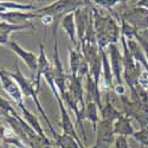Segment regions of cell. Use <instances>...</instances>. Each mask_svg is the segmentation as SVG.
<instances>
[{
    "label": "cell",
    "instance_id": "cell-1",
    "mask_svg": "<svg viewBox=\"0 0 148 148\" xmlns=\"http://www.w3.org/2000/svg\"><path fill=\"white\" fill-rule=\"evenodd\" d=\"M92 11V21H94V29L96 32L98 51L106 50V47L110 44H117L121 38V27L116 20L110 16L109 13L102 14L98 11L95 5L91 6Z\"/></svg>",
    "mask_w": 148,
    "mask_h": 148
},
{
    "label": "cell",
    "instance_id": "cell-2",
    "mask_svg": "<svg viewBox=\"0 0 148 148\" xmlns=\"http://www.w3.org/2000/svg\"><path fill=\"white\" fill-rule=\"evenodd\" d=\"M8 73H10V76L18 83V85H19V88H20V90H21V94H23L24 98L30 97L31 100L34 102L37 109H38V112H39L40 115L43 116L45 123L47 125L49 129H50V132H51V134H52V136H53V139H55V141H56V140L58 139L59 135H58V134L56 133V130L53 129L52 123H51L50 119L47 117L46 112L44 110V108L42 107V103H40L39 100H38V92L36 91L34 85H33L32 81L27 79V78L25 77V75H24V73L21 72V69H20V66H19V62H18V60L14 62V71H13V72H8Z\"/></svg>",
    "mask_w": 148,
    "mask_h": 148
},
{
    "label": "cell",
    "instance_id": "cell-3",
    "mask_svg": "<svg viewBox=\"0 0 148 148\" xmlns=\"http://www.w3.org/2000/svg\"><path fill=\"white\" fill-rule=\"evenodd\" d=\"M58 23L59 21H53V77H55V83H56V87L58 89V92L63 100V97L65 96V94L68 92V79L69 76L64 72L63 69V64L60 62V57H59V51H58Z\"/></svg>",
    "mask_w": 148,
    "mask_h": 148
},
{
    "label": "cell",
    "instance_id": "cell-4",
    "mask_svg": "<svg viewBox=\"0 0 148 148\" xmlns=\"http://www.w3.org/2000/svg\"><path fill=\"white\" fill-rule=\"evenodd\" d=\"M84 5L85 1H81V0H59L43 8H38L37 13L51 16L55 21H60L66 14L75 13L78 8L83 7Z\"/></svg>",
    "mask_w": 148,
    "mask_h": 148
},
{
    "label": "cell",
    "instance_id": "cell-5",
    "mask_svg": "<svg viewBox=\"0 0 148 148\" xmlns=\"http://www.w3.org/2000/svg\"><path fill=\"white\" fill-rule=\"evenodd\" d=\"M78 45L81 47V52L84 59H87L88 62H90L94 57L98 55V45H97V38H96V32L94 29L92 18L89 23L87 31H85L84 37L81 42H78Z\"/></svg>",
    "mask_w": 148,
    "mask_h": 148
},
{
    "label": "cell",
    "instance_id": "cell-6",
    "mask_svg": "<svg viewBox=\"0 0 148 148\" xmlns=\"http://www.w3.org/2000/svg\"><path fill=\"white\" fill-rule=\"evenodd\" d=\"M120 18L125 19L136 31L148 30V10L135 5V7L126 12H122L120 14Z\"/></svg>",
    "mask_w": 148,
    "mask_h": 148
},
{
    "label": "cell",
    "instance_id": "cell-7",
    "mask_svg": "<svg viewBox=\"0 0 148 148\" xmlns=\"http://www.w3.org/2000/svg\"><path fill=\"white\" fill-rule=\"evenodd\" d=\"M96 146L97 148H110L115 142V134H114V123L100 120L96 130Z\"/></svg>",
    "mask_w": 148,
    "mask_h": 148
},
{
    "label": "cell",
    "instance_id": "cell-8",
    "mask_svg": "<svg viewBox=\"0 0 148 148\" xmlns=\"http://www.w3.org/2000/svg\"><path fill=\"white\" fill-rule=\"evenodd\" d=\"M0 82H1L4 90L8 94L10 97H12V100L16 102V104L18 107L24 104V102H23L24 96L21 94V90L19 88L18 83L10 76L8 71H6L4 68H0Z\"/></svg>",
    "mask_w": 148,
    "mask_h": 148
},
{
    "label": "cell",
    "instance_id": "cell-9",
    "mask_svg": "<svg viewBox=\"0 0 148 148\" xmlns=\"http://www.w3.org/2000/svg\"><path fill=\"white\" fill-rule=\"evenodd\" d=\"M109 58L110 66H112L114 81L116 85H123V57L120 52L117 44H110L109 46Z\"/></svg>",
    "mask_w": 148,
    "mask_h": 148
},
{
    "label": "cell",
    "instance_id": "cell-10",
    "mask_svg": "<svg viewBox=\"0 0 148 148\" xmlns=\"http://www.w3.org/2000/svg\"><path fill=\"white\" fill-rule=\"evenodd\" d=\"M42 18V14L34 12H21V11H11L0 13V20L8 23L11 25H26L30 24L29 20Z\"/></svg>",
    "mask_w": 148,
    "mask_h": 148
},
{
    "label": "cell",
    "instance_id": "cell-11",
    "mask_svg": "<svg viewBox=\"0 0 148 148\" xmlns=\"http://www.w3.org/2000/svg\"><path fill=\"white\" fill-rule=\"evenodd\" d=\"M8 46L11 47V50L14 53L18 55V57L20 59H23V62L26 64V66L30 69V71L32 72L33 78H34V73H37V69H38V56H36L33 52L25 50L23 46H20L16 40H10Z\"/></svg>",
    "mask_w": 148,
    "mask_h": 148
},
{
    "label": "cell",
    "instance_id": "cell-12",
    "mask_svg": "<svg viewBox=\"0 0 148 148\" xmlns=\"http://www.w3.org/2000/svg\"><path fill=\"white\" fill-rule=\"evenodd\" d=\"M58 102V106H59V110H60V126H62V130H63V134H66L69 135V136L73 138L77 143L79 145L81 148H85L84 147V143L81 141V139L78 138V135H77V132H76V128H75V125L72 123L70 116H69V113H68V110L64 106V102L62 98H58L57 100Z\"/></svg>",
    "mask_w": 148,
    "mask_h": 148
},
{
    "label": "cell",
    "instance_id": "cell-13",
    "mask_svg": "<svg viewBox=\"0 0 148 148\" xmlns=\"http://www.w3.org/2000/svg\"><path fill=\"white\" fill-rule=\"evenodd\" d=\"M52 68L51 63L49 62L47 56L45 53V49L42 43H39V56H38V69H37L36 77L32 79V83L34 85V89L37 92H39L40 90V81L42 77H44L45 73Z\"/></svg>",
    "mask_w": 148,
    "mask_h": 148
},
{
    "label": "cell",
    "instance_id": "cell-14",
    "mask_svg": "<svg viewBox=\"0 0 148 148\" xmlns=\"http://www.w3.org/2000/svg\"><path fill=\"white\" fill-rule=\"evenodd\" d=\"M20 110H21V116H23V119L25 120L26 122H27V125L34 130V133L38 135V136L45 142V145L46 146H49V147H52V143H51V141L47 139V136L45 135V133H44V130H43V128H42V126H40V123H39V121H38V119H37V116L36 115H33L30 110L24 106V104H21V106H19L18 107Z\"/></svg>",
    "mask_w": 148,
    "mask_h": 148
},
{
    "label": "cell",
    "instance_id": "cell-15",
    "mask_svg": "<svg viewBox=\"0 0 148 148\" xmlns=\"http://www.w3.org/2000/svg\"><path fill=\"white\" fill-rule=\"evenodd\" d=\"M60 26H62V29L64 30V32L66 33L70 43L75 47H77L78 43H77V27H76L75 13L66 14L63 19L60 20Z\"/></svg>",
    "mask_w": 148,
    "mask_h": 148
},
{
    "label": "cell",
    "instance_id": "cell-16",
    "mask_svg": "<svg viewBox=\"0 0 148 148\" xmlns=\"http://www.w3.org/2000/svg\"><path fill=\"white\" fill-rule=\"evenodd\" d=\"M26 29H34L32 24H26V25H11L8 23L0 21V45H7L10 44V36L14 31H21Z\"/></svg>",
    "mask_w": 148,
    "mask_h": 148
},
{
    "label": "cell",
    "instance_id": "cell-17",
    "mask_svg": "<svg viewBox=\"0 0 148 148\" xmlns=\"http://www.w3.org/2000/svg\"><path fill=\"white\" fill-rule=\"evenodd\" d=\"M135 133L134 127L132 126V119L122 115L119 120L114 122V134L115 136H133V134Z\"/></svg>",
    "mask_w": 148,
    "mask_h": 148
},
{
    "label": "cell",
    "instance_id": "cell-18",
    "mask_svg": "<svg viewBox=\"0 0 148 148\" xmlns=\"http://www.w3.org/2000/svg\"><path fill=\"white\" fill-rule=\"evenodd\" d=\"M127 42V46H128V50L132 55V57L135 59V62L138 63L145 69V70H148V62H147V58L143 53V50L142 47L140 46V44L138 43L136 39H129V40H126Z\"/></svg>",
    "mask_w": 148,
    "mask_h": 148
},
{
    "label": "cell",
    "instance_id": "cell-19",
    "mask_svg": "<svg viewBox=\"0 0 148 148\" xmlns=\"http://www.w3.org/2000/svg\"><path fill=\"white\" fill-rule=\"evenodd\" d=\"M83 60V55L81 52L79 45L75 49L69 46V66H70V76H77L81 63Z\"/></svg>",
    "mask_w": 148,
    "mask_h": 148
},
{
    "label": "cell",
    "instance_id": "cell-20",
    "mask_svg": "<svg viewBox=\"0 0 148 148\" xmlns=\"http://www.w3.org/2000/svg\"><path fill=\"white\" fill-rule=\"evenodd\" d=\"M102 75V59L98 53L89 62V76L94 81L95 87L100 89V78Z\"/></svg>",
    "mask_w": 148,
    "mask_h": 148
},
{
    "label": "cell",
    "instance_id": "cell-21",
    "mask_svg": "<svg viewBox=\"0 0 148 148\" xmlns=\"http://www.w3.org/2000/svg\"><path fill=\"white\" fill-rule=\"evenodd\" d=\"M98 107L95 102H87L85 103V109H84V114H83V120H87L91 122L92 129L96 133L97 130V125L100 122V116H98Z\"/></svg>",
    "mask_w": 148,
    "mask_h": 148
},
{
    "label": "cell",
    "instance_id": "cell-22",
    "mask_svg": "<svg viewBox=\"0 0 148 148\" xmlns=\"http://www.w3.org/2000/svg\"><path fill=\"white\" fill-rule=\"evenodd\" d=\"M101 120H104V121H109V122H115L116 120H119L123 114L122 112H120V110L116 108L115 104H113V102L110 100H107L106 104L103 106L102 110H101Z\"/></svg>",
    "mask_w": 148,
    "mask_h": 148
},
{
    "label": "cell",
    "instance_id": "cell-23",
    "mask_svg": "<svg viewBox=\"0 0 148 148\" xmlns=\"http://www.w3.org/2000/svg\"><path fill=\"white\" fill-rule=\"evenodd\" d=\"M32 4H18V3H11V1H0V13L11 11H21V12H29V11H37Z\"/></svg>",
    "mask_w": 148,
    "mask_h": 148
},
{
    "label": "cell",
    "instance_id": "cell-24",
    "mask_svg": "<svg viewBox=\"0 0 148 148\" xmlns=\"http://www.w3.org/2000/svg\"><path fill=\"white\" fill-rule=\"evenodd\" d=\"M56 146L59 148H81L77 141L66 134H62L56 140Z\"/></svg>",
    "mask_w": 148,
    "mask_h": 148
},
{
    "label": "cell",
    "instance_id": "cell-25",
    "mask_svg": "<svg viewBox=\"0 0 148 148\" xmlns=\"http://www.w3.org/2000/svg\"><path fill=\"white\" fill-rule=\"evenodd\" d=\"M133 138L135 139V141H138L140 145L146 146L148 148V127L140 128V130L135 132L133 134Z\"/></svg>",
    "mask_w": 148,
    "mask_h": 148
},
{
    "label": "cell",
    "instance_id": "cell-26",
    "mask_svg": "<svg viewBox=\"0 0 148 148\" xmlns=\"http://www.w3.org/2000/svg\"><path fill=\"white\" fill-rule=\"evenodd\" d=\"M119 0H95V1H92L94 5L96 6H100L107 11H110V10H113L116 5H119Z\"/></svg>",
    "mask_w": 148,
    "mask_h": 148
},
{
    "label": "cell",
    "instance_id": "cell-27",
    "mask_svg": "<svg viewBox=\"0 0 148 148\" xmlns=\"http://www.w3.org/2000/svg\"><path fill=\"white\" fill-rule=\"evenodd\" d=\"M135 39L138 40V43L140 44V46L142 47V50H143V53L147 58V62H148V40L145 38V37L141 34V33H138L136 36H135Z\"/></svg>",
    "mask_w": 148,
    "mask_h": 148
},
{
    "label": "cell",
    "instance_id": "cell-28",
    "mask_svg": "<svg viewBox=\"0 0 148 148\" xmlns=\"http://www.w3.org/2000/svg\"><path fill=\"white\" fill-rule=\"evenodd\" d=\"M138 84L141 88H143L145 90L148 91V70H143L142 73L140 75L139 79H138Z\"/></svg>",
    "mask_w": 148,
    "mask_h": 148
},
{
    "label": "cell",
    "instance_id": "cell-29",
    "mask_svg": "<svg viewBox=\"0 0 148 148\" xmlns=\"http://www.w3.org/2000/svg\"><path fill=\"white\" fill-rule=\"evenodd\" d=\"M114 146H115V148H129L128 140L125 136H116Z\"/></svg>",
    "mask_w": 148,
    "mask_h": 148
},
{
    "label": "cell",
    "instance_id": "cell-30",
    "mask_svg": "<svg viewBox=\"0 0 148 148\" xmlns=\"http://www.w3.org/2000/svg\"><path fill=\"white\" fill-rule=\"evenodd\" d=\"M0 148H7V146H6V145H3V143H1V145H0Z\"/></svg>",
    "mask_w": 148,
    "mask_h": 148
},
{
    "label": "cell",
    "instance_id": "cell-31",
    "mask_svg": "<svg viewBox=\"0 0 148 148\" xmlns=\"http://www.w3.org/2000/svg\"><path fill=\"white\" fill-rule=\"evenodd\" d=\"M90 148H97V146H96V145H94V146H92V147H90Z\"/></svg>",
    "mask_w": 148,
    "mask_h": 148
},
{
    "label": "cell",
    "instance_id": "cell-32",
    "mask_svg": "<svg viewBox=\"0 0 148 148\" xmlns=\"http://www.w3.org/2000/svg\"><path fill=\"white\" fill-rule=\"evenodd\" d=\"M46 148H52V147H46Z\"/></svg>",
    "mask_w": 148,
    "mask_h": 148
},
{
    "label": "cell",
    "instance_id": "cell-33",
    "mask_svg": "<svg viewBox=\"0 0 148 148\" xmlns=\"http://www.w3.org/2000/svg\"><path fill=\"white\" fill-rule=\"evenodd\" d=\"M0 145H1V143H0Z\"/></svg>",
    "mask_w": 148,
    "mask_h": 148
}]
</instances>
